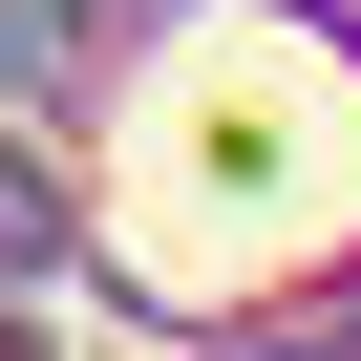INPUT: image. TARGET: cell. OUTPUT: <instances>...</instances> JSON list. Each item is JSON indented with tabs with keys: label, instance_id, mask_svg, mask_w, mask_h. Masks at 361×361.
Segmentation results:
<instances>
[{
	"label": "cell",
	"instance_id": "cell-1",
	"mask_svg": "<svg viewBox=\"0 0 361 361\" xmlns=\"http://www.w3.org/2000/svg\"><path fill=\"white\" fill-rule=\"evenodd\" d=\"M340 170H361L340 64L276 43V22H234V43H192L170 128L128 149V234H149V255H192V276H234V255H276V234L340 213Z\"/></svg>",
	"mask_w": 361,
	"mask_h": 361
}]
</instances>
